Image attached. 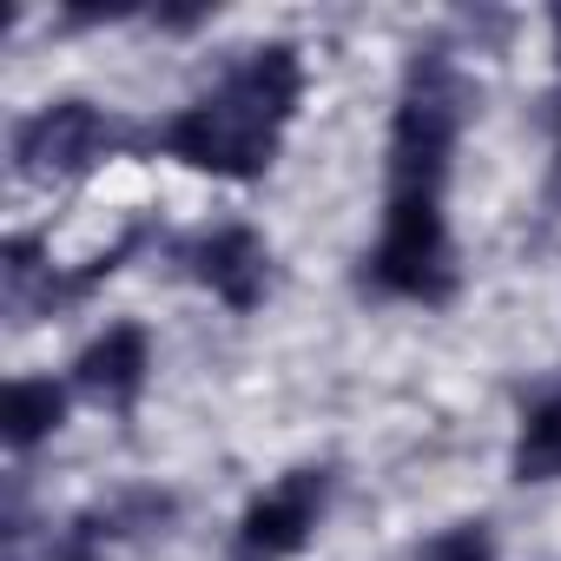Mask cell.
Here are the masks:
<instances>
[{"label":"cell","mask_w":561,"mask_h":561,"mask_svg":"<svg viewBox=\"0 0 561 561\" xmlns=\"http://www.w3.org/2000/svg\"><path fill=\"white\" fill-rule=\"evenodd\" d=\"M152 231L146 225H126L100 257H87L80 271H60V264H47V251H41V238L34 231H21V238H8V251H0V285H8V318L14 324H41V318H54L60 305H80L87 291H100L106 277L146 244Z\"/></svg>","instance_id":"5b68a950"},{"label":"cell","mask_w":561,"mask_h":561,"mask_svg":"<svg viewBox=\"0 0 561 561\" xmlns=\"http://www.w3.org/2000/svg\"><path fill=\"white\" fill-rule=\"evenodd\" d=\"M146 370H152V344H146V331L139 324H113V331H100L80 357H73V390H87L93 403H106V410H133L139 403V390H146Z\"/></svg>","instance_id":"ba28073f"},{"label":"cell","mask_w":561,"mask_h":561,"mask_svg":"<svg viewBox=\"0 0 561 561\" xmlns=\"http://www.w3.org/2000/svg\"><path fill=\"white\" fill-rule=\"evenodd\" d=\"M331 508V469L324 462H305V469H285L244 515H238V535H231V561H291L305 554V541L318 535Z\"/></svg>","instance_id":"8992f818"},{"label":"cell","mask_w":561,"mask_h":561,"mask_svg":"<svg viewBox=\"0 0 561 561\" xmlns=\"http://www.w3.org/2000/svg\"><path fill=\"white\" fill-rule=\"evenodd\" d=\"M179 257H185V271L198 277V285H205L225 311H238V318L257 311L264 291H271V244H264L257 225H244V218L198 231Z\"/></svg>","instance_id":"52a82bcc"},{"label":"cell","mask_w":561,"mask_h":561,"mask_svg":"<svg viewBox=\"0 0 561 561\" xmlns=\"http://www.w3.org/2000/svg\"><path fill=\"white\" fill-rule=\"evenodd\" d=\"M462 73L449 60V47H416L410 73H403V100L390 119V198H443L449 192V159H456V133H462Z\"/></svg>","instance_id":"7a4b0ae2"},{"label":"cell","mask_w":561,"mask_h":561,"mask_svg":"<svg viewBox=\"0 0 561 561\" xmlns=\"http://www.w3.org/2000/svg\"><path fill=\"white\" fill-rule=\"evenodd\" d=\"M364 285L403 305L456 298V244H449L443 198H383V238L364 257Z\"/></svg>","instance_id":"3957f363"},{"label":"cell","mask_w":561,"mask_h":561,"mask_svg":"<svg viewBox=\"0 0 561 561\" xmlns=\"http://www.w3.org/2000/svg\"><path fill=\"white\" fill-rule=\"evenodd\" d=\"M298 100H305L298 47L291 41H264V47H244V60H231L225 80L205 100L159 119L146 133V146H159L165 159H179L192 172L251 185V179L271 172L277 146H285V133L298 119Z\"/></svg>","instance_id":"6da1fadb"},{"label":"cell","mask_w":561,"mask_h":561,"mask_svg":"<svg viewBox=\"0 0 561 561\" xmlns=\"http://www.w3.org/2000/svg\"><path fill=\"white\" fill-rule=\"evenodd\" d=\"M119 146H126V133L93 100H54L14 126V172L27 185H80Z\"/></svg>","instance_id":"277c9868"},{"label":"cell","mask_w":561,"mask_h":561,"mask_svg":"<svg viewBox=\"0 0 561 561\" xmlns=\"http://www.w3.org/2000/svg\"><path fill=\"white\" fill-rule=\"evenodd\" d=\"M554 47H561V14H554Z\"/></svg>","instance_id":"4fadbf2b"},{"label":"cell","mask_w":561,"mask_h":561,"mask_svg":"<svg viewBox=\"0 0 561 561\" xmlns=\"http://www.w3.org/2000/svg\"><path fill=\"white\" fill-rule=\"evenodd\" d=\"M416 561H495V535H489V522H456L436 541H423Z\"/></svg>","instance_id":"8fae6325"},{"label":"cell","mask_w":561,"mask_h":561,"mask_svg":"<svg viewBox=\"0 0 561 561\" xmlns=\"http://www.w3.org/2000/svg\"><path fill=\"white\" fill-rule=\"evenodd\" d=\"M198 21H211V8H159V27H198Z\"/></svg>","instance_id":"7c38bea8"},{"label":"cell","mask_w":561,"mask_h":561,"mask_svg":"<svg viewBox=\"0 0 561 561\" xmlns=\"http://www.w3.org/2000/svg\"><path fill=\"white\" fill-rule=\"evenodd\" d=\"M67 423V390L54 377H14L8 397H0V436H8V449H34L47 443L54 430Z\"/></svg>","instance_id":"9c48e42d"},{"label":"cell","mask_w":561,"mask_h":561,"mask_svg":"<svg viewBox=\"0 0 561 561\" xmlns=\"http://www.w3.org/2000/svg\"><path fill=\"white\" fill-rule=\"evenodd\" d=\"M508 476L515 482H561V383L541 390L522 410L515 449H508Z\"/></svg>","instance_id":"30bf717a"}]
</instances>
